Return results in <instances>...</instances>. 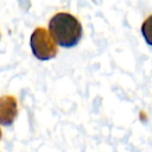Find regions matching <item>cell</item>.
Here are the masks:
<instances>
[{
  "label": "cell",
  "instance_id": "2",
  "mask_svg": "<svg viewBox=\"0 0 152 152\" xmlns=\"http://www.w3.org/2000/svg\"><path fill=\"white\" fill-rule=\"evenodd\" d=\"M30 46L33 56L39 61H49L57 55V45L44 27L33 30L30 37Z\"/></svg>",
  "mask_w": 152,
  "mask_h": 152
},
{
  "label": "cell",
  "instance_id": "4",
  "mask_svg": "<svg viewBox=\"0 0 152 152\" xmlns=\"http://www.w3.org/2000/svg\"><path fill=\"white\" fill-rule=\"evenodd\" d=\"M141 34L145 42L152 46V14L147 17L141 24Z\"/></svg>",
  "mask_w": 152,
  "mask_h": 152
},
{
  "label": "cell",
  "instance_id": "3",
  "mask_svg": "<svg viewBox=\"0 0 152 152\" xmlns=\"http://www.w3.org/2000/svg\"><path fill=\"white\" fill-rule=\"evenodd\" d=\"M18 115V102L13 95L0 96V125L11 126Z\"/></svg>",
  "mask_w": 152,
  "mask_h": 152
},
{
  "label": "cell",
  "instance_id": "5",
  "mask_svg": "<svg viewBox=\"0 0 152 152\" xmlns=\"http://www.w3.org/2000/svg\"><path fill=\"white\" fill-rule=\"evenodd\" d=\"M1 134H2V133H1V128H0V140H1Z\"/></svg>",
  "mask_w": 152,
  "mask_h": 152
},
{
  "label": "cell",
  "instance_id": "1",
  "mask_svg": "<svg viewBox=\"0 0 152 152\" xmlns=\"http://www.w3.org/2000/svg\"><path fill=\"white\" fill-rule=\"evenodd\" d=\"M48 32L56 43L62 48H72L82 38L83 28L80 20L71 13L58 12L49 20Z\"/></svg>",
  "mask_w": 152,
  "mask_h": 152
}]
</instances>
